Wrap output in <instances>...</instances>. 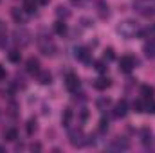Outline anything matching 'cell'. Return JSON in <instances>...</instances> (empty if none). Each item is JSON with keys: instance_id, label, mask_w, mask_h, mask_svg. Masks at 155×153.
<instances>
[{"instance_id": "12", "label": "cell", "mask_w": 155, "mask_h": 153, "mask_svg": "<svg viewBox=\"0 0 155 153\" xmlns=\"http://www.w3.org/2000/svg\"><path fill=\"white\" fill-rule=\"evenodd\" d=\"M144 54H146V58H150V60H153L155 58V38H150L146 43H144Z\"/></svg>"}, {"instance_id": "11", "label": "cell", "mask_w": 155, "mask_h": 153, "mask_svg": "<svg viewBox=\"0 0 155 153\" xmlns=\"http://www.w3.org/2000/svg\"><path fill=\"white\" fill-rule=\"evenodd\" d=\"M94 88H97V90H107L110 85H112V79H108V77H97V79H94Z\"/></svg>"}, {"instance_id": "18", "label": "cell", "mask_w": 155, "mask_h": 153, "mask_svg": "<svg viewBox=\"0 0 155 153\" xmlns=\"http://www.w3.org/2000/svg\"><path fill=\"white\" fill-rule=\"evenodd\" d=\"M72 117H74L72 110H71V108H65V110H63V114H61V124L69 128V126H71V121H72Z\"/></svg>"}, {"instance_id": "6", "label": "cell", "mask_w": 155, "mask_h": 153, "mask_svg": "<svg viewBox=\"0 0 155 153\" xmlns=\"http://www.w3.org/2000/svg\"><path fill=\"white\" fill-rule=\"evenodd\" d=\"M65 86H67V90L69 92H78V88H79V77L76 74H72V72H69L67 77H65Z\"/></svg>"}, {"instance_id": "3", "label": "cell", "mask_w": 155, "mask_h": 153, "mask_svg": "<svg viewBox=\"0 0 155 153\" xmlns=\"http://www.w3.org/2000/svg\"><path fill=\"white\" fill-rule=\"evenodd\" d=\"M31 38H33V34H31L25 27H16L15 33H13V40H15V43L20 45V47H27V45L31 43Z\"/></svg>"}, {"instance_id": "4", "label": "cell", "mask_w": 155, "mask_h": 153, "mask_svg": "<svg viewBox=\"0 0 155 153\" xmlns=\"http://www.w3.org/2000/svg\"><path fill=\"white\" fill-rule=\"evenodd\" d=\"M85 141H87V135L83 133L81 128H72V130H69V142H71V146L81 148V146H85Z\"/></svg>"}, {"instance_id": "25", "label": "cell", "mask_w": 155, "mask_h": 153, "mask_svg": "<svg viewBox=\"0 0 155 153\" xmlns=\"http://www.w3.org/2000/svg\"><path fill=\"white\" fill-rule=\"evenodd\" d=\"M18 139V132L15 130V128H9L7 132H5V141H9V142H15Z\"/></svg>"}, {"instance_id": "30", "label": "cell", "mask_w": 155, "mask_h": 153, "mask_svg": "<svg viewBox=\"0 0 155 153\" xmlns=\"http://www.w3.org/2000/svg\"><path fill=\"white\" fill-rule=\"evenodd\" d=\"M96 105H97V108H99V110H105V108H108V106H110V99H108V97H101V99H97V103H96Z\"/></svg>"}, {"instance_id": "13", "label": "cell", "mask_w": 155, "mask_h": 153, "mask_svg": "<svg viewBox=\"0 0 155 153\" xmlns=\"http://www.w3.org/2000/svg\"><path fill=\"white\" fill-rule=\"evenodd\" d=\"M110 148H112V150H128V148H130V142H128L126 139H123V137H121V139H114L112 144H110Z\"/></svg>"}, {"instance_id": "23", "label": "cell", "mask_w": 155, "mask_h": 153, "mask_svg": "<svg viewBox=\"0 0 155 153\" xmlns=\"http://www.w3.org/2000/svg\"><path fill=\"white\" fill-rule=\"evenodd\" d=\"M97 15L105 20V18H108L110 16V11H108V5H105V4H99L97 5Z\"/></svg>"}, {"instance_id": "8", "label": "cell", "mask_w": 155, "mask_h": 153, "mask_svg": "<svg viewBox=\"0 0 155 153\" xmlns=\"http://www.w3.org/2000/svg\"><path fill=\"white\" fill-rule=\"evenodd\" d=\"M74 56H76L79 61H83V63H92V58H90V50H88L87 47H78L76 52H74Z\"/></svg>"}, {"instance_id": "19", "label": "cell", "mask_w": 155, "mask_h": 153, "mask_svg": "<svg viewBox=\"0 0 155 153\" xmlns=\"http://www.w3.org/2000/svg\"><path fill=\"white\" fill-rule=\"evenodd\" d=\"M141 96H143L144 99L153 97L155 96V88L152 86V85H143V86H141Z\"/></svg>"}, {"instance_id": "17", "label": "cell", "mask_w": 155, "mask_h": 153, "mask_svg": "<svg viewBox=\"0 0 155 153\" xmlns=\"http://www.w3.org/2000/svg\"><path fill=\"white\" fill-rule=\"evenodd\" d=\"M141 142H143L144 146L152 144V130H150V128H143V130H141Z\"/></svg>"}, {"instance_id": "1", "label": "cell", "mask_w": 155, "mask_h": 153, "mask_svg": "<svg viewBox=\"0 0 155 153\" xmlns=\"http://www.w3.org/2000/svg\"><path fill=\"white\" fill-rule=\"evenodd\" d=\"M116 31H117V34H119L121 38L130 40L139 33V25H137L135 20H123V22L116 27Z\"/></svg>"}, {"instance_id": "34", "label": "cell", "mask_w": 155, "mask_h": 153, "mask_svg": "<svg viewBox=\"0 0 155 153\" xmlns=\"http://www.w3.org/2000/svg\"><path fill=\"white\" fill-rule=\"evenodd\" d=\"M5 76H7V74H5L4 67H0V81H2V79H5Z\"/></svg>"}, {"instance_id": "24", "label": "cell", "mask_w": 155, "mask_h": 153, "mask_svg": "<svg viewBox=\"0 0 155 153\" xmlns=\"http://www.w3.org/2000/svg\"><path fill=\"white\" fill-rule=\"evenodd\" d=\"M94 69H96L97 72H101V74H105V72L108 70V67H107V63H105V60H99V61H94Z\"/></svg>"}, {"instance_id": "15", "label": "cell", "mask_w": 155, "mask_h": 153, "mask_svg": "<svg viewBox=\"0 0 155 153\" xmlns=\"http://www.w3.org/2000/svg\"><path fill=\"white\" fill-rule=\"evenodd\" d=\"M36 5H38L36 0H24V11L27 15H35L36 13Z\"/></svg>"}, {"instance_id": "31", "label": "cell", "mask_w": 155, "mask_h": 153, "mask_svg": "<svg viewBox=\"0 0 155 153\" xmlns=\"http://www.w3.org/2000/svg\"><path fill=\"white\" fill-rule=\"evenodd\" d=\"M99 132H108V119L101 117V121H99Z\"/></svg>"}, {"instance_id": "32", "label": "cell", "mask_w": 155, "mask_h": 153, "mask_svg": "<svg viewBox=\"0 0 155 153\" xmlns=\"http://www.w3.org/2000/svg\"><path fill=\"white\" fill-rule=\"evenodd\" d=\"M87 117H88L87 108H81V112H79V119H81V121H87Z\"/></svg>"}, {"instance_id": "16", "label": "cell", "mask_w": 155, "mask_h": 153, "mask_svg": "<svg viewBox=\"0 0 155 153\" xmlns=\"http://www.w3.org/2000/svg\"><path fill=\"white\" fill-rule=\"evenodd\" d=\"M5 45H7V27H5V24L0 20V47L5 49Z\"/></svg>"}, {"instance_id": "20", "label": "cell", "mask_w": 155, "mask_h": 153, "mask_svg": "<svg viewBox=\"0 0 155 153\" xmlns=\"http://www.w3.org/2000/svg\"><path fill=\"white\" fill-rule=\"evenodd\" d=\"M54 33L60 34V36H63V34L67 33V24H65L63 20H58V22L54 24Z\"/></svg>"}, {"instance_id": "36", "label": "cell", "mask_w": 155, "mask_h": 153, "mask_svg": "<svg viewBox=\"0 0 155 153\" xmlns=\"http://www.w3.org/2000/svg\"><path fill=\"white\" fill-rule=\"evenodd\" d=\"M144 2H150V0H144Z\"/></svg>"}, {"instance_id": "7", "label": "cell", "mask_w": 155, "mask_h": 153, "mask_svg": "<svg viewBox=\"0 0 155 153\" xmlns=\"http://www.w3.org/2000/svg\"><path fill=\"white\" fill-rule=\"evenodd\" d=\"M11 16H13V20L18 24V25H24L25 22H27V13L24 11V7L20 9V7H13L11 9Z\"/></svg>"}, {"instance_id": "29", "label": "cell", "mask_w": 155, "mask_h": 153, "mask_svg": "<svg viewBox=\"0 0 155 153\" xmlns=\"http://www.w3.org/2000/svg\"><path fill=\"white\" fill-rule=\"evenodd\" d=\"M103 58H105V61H112V60H116V54H114V49H112V47H108V49H105V52H103Z\"/></svg>"}, {"instance_id": "14", "label": "cell", "mask_w": 155, "mask_h": 153, "mask_svg": "<svg viewBox=\"0 0 155 153\" xmlns=\"http://www.w3.org/2000/svg\"><path fill=\"white\" fill-rule=\"evenodd\" d=\"M36 130H38V121H36L35 117H31V119L27 121V124H25V132H27V135H35Z\"/></svg>"}, {"instance_id": "9", "label": "cell", "mask_w": 155, "mask_h": 153, "mask_svg": "<svg viewBox=\"0 0 155 153\" xmlns=\"http://www.w3.org/2000/svg\"><path fill=\"white\" fill-rule=\"evenodd\" d=\"M25 70H27L29 74H38L40 72V61L36 58H29V60L25 61Z\"/></svg>"}, {"instance_id": "5", "label": "cell", "mask_w": 155, "mask_h": 153, "mask_svg": "<svg viewBox=\"0 0 155 153\" xmlns=\"http://www.w3.org/2000/svg\"><path fill=\"white\" fill-rule=\"evenodd\" d=\"M135 65H139V60L134 58V56H130V54H126V56H123L119 60V70H123L124 74H130Z\"/></svg>"}, {"instance_id": "35", "label": "cell", "mask_w": 155, "mask_h": 153, "mask_svg": "<svg viewBox=\"0 0 155 153\" xmlns=\"http://www.w3.org/2000/svg\"><path fill=\"white\" fill-rule=\"evenodd\" d=\"M36 2H38L40 5H45V4H49V0H36Z\"/></svg>"}, {"instance_id": "22", "label": "cell", "mask_w": 155, "mask_h": 153, "mask_svg": "<svg viewBox=\"0 0 155 153\" xmlns=\"http://www.w3.org/2000/svg\"><path fill=\"white\" fill-rule=\"evenodd\" d=\"M56 15H58V18L61 20V18H69V16H71V11H69L65 5H58V7H56Z\"/></svg>"}, {"instance_id": "21", "label": "cell", "mask_w": 155, "mask_h": 153, "mask_svg": "<svg viewBox=\"0 0 155 153\" xmlns=\"http://www.w3.org/2000/svg\"><path fill=\"white\" fill-rule=\"evenodd\" d=\"M36 76H38V81L41 85H51V81H52V76L49 72H45V70H40Z\"/></svg>"}, {"instance_id": "37", "label": "cell", "mask_w": 155, "mask_h": 153, "mask_svg": "<svg viewBox=\"0 0 155 153\" xmlns=\"http://www.w3.org/2000/svg\"><path fill=\"white\" fill-rule=\"evenodd\" d=\"M72 2H78V0H72Z\"/></svg>"}, {"instance_id": "27", "label": "cell", "mask_w": 155, "mask_h": 153, "mask_svg": "<svg viewBox=\"0 0 155 153\" xmlns=\"http://www.w3.org/2000/svg\"><path fill=\"white\" fill-rule=\"evenodd\" d=\"M20 58H22V56H20L18 50H11V52L7 54V60H9L11 63H20Z\"/></svg>"}, {"instance_id": "28", "label": "cell", "mask_w": 155, "mask_h": 153, "mask_svg": "<svg viewBox=\"0 0 155 153\" xmlns=\"http://www.w3.org/2000/svg\"><path fill=\"white\" fill-rule=\"evenodd\" d=\"M132 108H134L135 114H141V112H144V103H143L141 99H137V101L132 103Z\"/></svg>"}, {"instance_id": "10", "label": "cell", "mask_w": 155, "mask_h": 153, "mask_svg": "<svg viewBox=\"0 0 155 153\" xmlns=\"http://www.w3.org/2000/svg\"><path fill=\"white\" fill-rule=\"evenodd\" d=\"M126 114H128V103H126V99H121L114 108V115L116 117H124Z\"/></svg>"}, {"instance_id": "2", "label": "cell", "mask_w": 155, "mask_h": 153, "mask_svg": "<svg viewBox=\"0 0 155 153\" xmlns=\"http://www.w3.org/2000/svg\"><path fill=\"white\" fill-rule=\"evenodd\" d=\"M38 47H40V52L45 54V56H54L58 52V47L54 45V41L49 36H43V34L38 36Z\"/></svg>"}, {"instance_id": "26", "label": "cell", "mask_w": 155, "mask_h": 153, "mask_svg": "<svg viewBox=\"0 0 155 153\" xmlns=\"http://www.w3.org/2000/svg\"><path fill=\"white\" fill-rule=\"evenodd\" d=\"M144 112H148V114H155V99H153V97L146 99V105H144Z\"/></svg>"}, {"instance_id": "33", "label": "cell", "mask_w": 155, "mask_h": 153, "mask_svg": "<svg viewBox=\"0 0 155 153\" xmlns=\"http://www.w3.org/2000/svg\"><path fill=\"white\" fill-rule=\"evenodd\" d=\"M31 150L33 151H41V144H38V142L36 144H31Z\"/></svg>"}]
</instances>
